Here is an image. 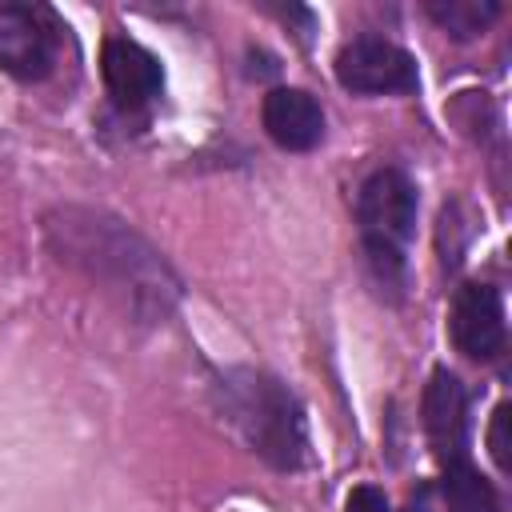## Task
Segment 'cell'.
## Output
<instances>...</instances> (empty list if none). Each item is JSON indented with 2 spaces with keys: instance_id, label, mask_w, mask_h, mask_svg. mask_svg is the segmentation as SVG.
<instances>
[{
  "instance_id": "6da1fadb",
  "label": "cell",
  "mask_w": 512,
  "mask_h": 512,
  "mask_svg": "<svg viewBox=\"0 0 512 512\" xmlns=\"http://www.w3.org/2000/svg\"><path fill=\"white\" fill-rule=\"evenodd\" d=\"M44 240L60 264L84 272L88 280L124 292L128 308L144 320L168 316L180 300V276L172 264L120 216L100 208H56L44 216Z\"/></svg>"
},
{
  "instance_id": "7a4b0ae2",
  "label": "cell",
  "mask_w": 512,
  "mask_h": 512,
  "mask_svg": "<svg viewBox=\"0 0 512 512\" xmlns=\"http://www.w3.org/2000/svg\"><path fill=\"white\" fill-rule=\"evenodd\" d=\"M216 404L232 432L276 472H300L312 460L300 396L272 372L228 368L216 380Z\"/></svg>"
},
{
  "instance_id": "3957f363",
  "label": "cell",
  "mask_w": 512,
  "mask_h": 512,
  "mask_svg": "<svg viewBox=\"0 0 512 512\" xmlns=\"http://www.w3.org/2000/svg\"><path fill=\"white\" fill-rule=\"evenodd\" d=\"M420 192L404 168H376L356 188V232L368 272L380 288L400 292L408 272V240L416 236Z\"/></svg>"
},
{
  "instance_id": "277c9868",
  "label": "cell",
  "mask_w": 512,
  "mask_h": 512,
  "mask_svg": "<svg viewBox=\"0 0 512 512\" xmlns=\"http://www.w3.org/2000/svg\"><path fill=\"white\" fill-rule=\"evenodd\" d=\"M64 24L48 4L8 0L0 4V68L24 84H40L56 72Z\"/></svg>"
},
{
  "instance_id": "5b68a950",
  "label": "cell",
  "mask_w": 512,
  "mask_h": 512,
  "mask_svg": "<svg viewBox=\"0 0 512 512\" xmlns=\"http://www.w3.org/2000/svg\"><path fill=\"white\" fill-rule=\"evenodd\" d=\"M336 84L352 96H408L420 88L416 56L384 36H356L336 52Z\"/></svg>"
},
{
  "instance_id": "8992f818",
  "label": "cell",
  "mask_w": 512,
  "mask_h": 512,
  "mask_svg": "<svg viewBox=\"0 0 512 512\" xmlns=\"http://www.w3.org/2000/svg\"><path fill=\"white\" fill-rule=\"evenodd\" d=\"M100 80L112 108L128 120H148L152 104L164 96V64L152 48L132 36H108L100 48Z\"/></svg>"
},
{
  "instance_id": "52a82bcc",
  "label": "cell",
  "mask_w": 512,
  "mask_h": 512,
  "mask_svg": "<svg viewBox=\"0 0 512 512\" xmlns=\"http://www.w3.org/2000/svg\"><path fill=\"white\" fill-rule=\"evenodd\" d=\"M448 340L468 360H496L508 344V320H504V296L496 284L468 280L456 288L448 304Z\"/></svg>"
},
{
  "instance_id": "ba28073f",
  "label": "cell",
  "mask_w": 512,
  "mask_h": 512,
  "mask_svg": "<svg viewBox=\"0 0 512 512\" xmlns=\"http://www.w3.org/2000/svg\"><path fill=\"white\" fill-rule=\"evenodd\" d=\"M420 416H424V432H428L432 456L440 464L444 460H456V456H468V432H472V420H468V388H464V380L456 372L436 368L428 376Z\"/></svg>"
},
{
  "instance_id": "9c48e42d",
  "label": "cell",
  "mask_w": 512,
  "mask_h": 512,
  "mask_svg": "<svg viewBox=\"0 0 512 512\" xmlns=\"http://www.w3.org/2000/svg\"><path fill=\"white\" fill-rule=\"evenodd\" d=\"M260 124L268 140L284 152H312L324 144L328 132L320 100L304 88H272L260 104Z\"/></svg>"
},
{
  "instance_id": "30bf717a",
  "label": "cell",
  "mask_w": 512,
  "mask_h": 512,
  "mask_svg": "<svg viewBox=\"0 0 512 512\" xmlns=\"http://www.w3.org/2000/svg\"><path fill=\"white\" fill-rule=\"evenodd\" d=\"M440 496H444L448 512H500L496 484L468 456L440 464Z\"/></svg>"
},
{
  "instance_id": "8fae6325",
  "label": "cell",
  "mask_w": 512,
  "mask_h": 512,
  "mask_svg": "<svg viewBox=\"0 0 512 512\" xmlns=\"http://www.w3.org/2000/svg\"><path fill=\"white\" fill-rule=\"evenodd\" d=\"M424 12H428V20L444 36H452V40H476L500 16V4L496 0H432V4H424Z\"/></svg>"
},
{
  "instance_id": "7c38bea8",
  "label": "cell",
  "mask_w": 512,
  "mask_h": 512,
  "mask_svg": "<svg viewBox=\"0 0 512 512\" xmlns=\"http://www.w3.org/2000/svg\"><path fill=\"white\" fill-rule=\"evenodd\" d=\"M504 428H508V400H500V404L492 408V428H488V452H492V460H496V468H500V472H508V468H512Z\"/></svg>"
},
{
  "instance_id": "4fadbf2b",
  "label": "cell",
  "mask_w": 512,
  "mask_h": 512,
  "mask_svg": "<svg viewBox=\"0 0 512 512\" xmlns=\"http://www.w3.org/2000/svg\"><path fill=\"white\" fill-rule=\"evenodd\" d=\"M344 512H392V504H388L384 488H376V484H356V488L348 492V500H344Z\"/></svg>"
}]
</instances>
